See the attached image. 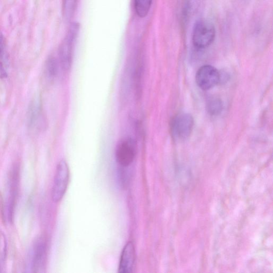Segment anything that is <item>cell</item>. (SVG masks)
I'll list each match as a JSON object with an SVG mask.
<instances>
[{
	"instance_id": "277c9868",
	"label": "cell",
	"mask_w": 273,
	"mask_h": 273,
	"mask_svg": "<svg viewBox=\"0 0 273 273\" xmlns=\"http://www.w3.org/2000/svg\"><path fill=\"white\" fill-rule=\"evenodd\" d=\"M194 127L193 116L188 113L176 116L171 122L172 135L176 139L184 140L191 135Z\"/></svg>"
},
{
	"instance_id": "8992f818",
	"label": "cell",
	"mask_w": 273,
	"mask_h": 273,
	"mask_svg": "<svg viewBox=\"0 0 273 273\" xmlns=\"http://www.w3.org/2000/svg\"><path fill=\"white\" fill-rule=\"evenodd\" d=\"M136 155L135 141L131 138L122 140L117 146L115 157L122 167H128L133 162Z\"/></svg>"
},
{
	"instance_id": "2e32d148",
	"label": "cell",
	"mask_w": 273,
	"mask_h": 273,
	"mask_svg": "<svg viewBox=\"0 0 273 273\" xmlns=\"http://www.w3.org/2000/svg\"><path fill=\"white\" fill-rule=\"evenodd\" d=\"M0 271H1V267H0Z\"/></svg>"
},
{
	"instance_id": "3957f363",
	"label": "cell",
	"mask_w": 273,
	"mask_h": 273,
	"mask_svg": "<svg viewBox=\"0 0 273 273\" xmlns=\"http://www.w3.org/2000/svg\"><path fill=\"white\" fill-rule=\"evenodd\" d=\"M69 171L65 160L57 165L52 191V199L55 203L60 201L65 194L69 182Z\"/></svg>"
},
{
	"instance_id": "8fae6325",
	"label": "cell",
	"mask_w": 273,
	"mask_h": 273,
	"mask_svg": "<svg viewBox=\"0 0 273 273\" xmlns=\"http://www.w3.org/2000/svg\"><path fill=\"white\" fill-rule=\"evenodd\" d=\"M153 0H135L137 14L141 18L145 17L149 13Z\"/></svg>"
},
{
	"instance_id": "6da1fadb",
	"label": "cell",
	"mask_w": 273,
	"mask_h": 273,
	"mask_svg": "<svg viewBox=\"0 0 273 273\" xmlns=\"http://www.w3.org/2000/svg\"><path fill=\"white\" fill-rule=\"evenodd\" d=\"M78 23L71 26L59 50V64L65 71L69 70L72 66L75 44L79 32Z\"/></svg>"
},
{
	"instance_id": "9c48e42d",
	"label": "cell",
	"mask_w": 273,
	"mask_h": 273,
	"mask_svg": "<svg viewBox=\"0 0 273 273\" xmlns=\"http://www.w3.org/2000/svg\"><path fill=\"white\" fill-rule=\"evenodd\" d=\"M41 107L39 103L36 101L33 102L30 106L29 111V122L30 127L33 128L38 127L41 120L43 119Z\"/></svg>"
},
{
	"instance_id": "5b68a950",
	"label": "cell",
	"mask_w": 273,
	"mask_h": 273,
	"mask_svg": "<svg viewBox=\"0 0 273 273\" xmlns=\"http://www.w3.org/2000/svg\"><path fill=\"white\" fill-rule=\"evenodd\" d=\"M221 80L218 70L210 65H205L197 70L196 82L197 86L204 90H209L216 86Z\"/></svg>"
},
{
	"instance_id": "9a60e30c",
	"label": "cell",
	"mask_w": 273,
	"mask_h": 273,
	"mask_svg": "<svg viewBox=\"0 0 273 273\" xmlns=\"http://www.w3.org/2000/svg\"><path fill=\"white\" fill-rule=\"evenodd\" d=\"M7 74L6 73V71L4 68V67L2 63L0 62V78H5L7 77Z\"/></svg>"
},
{
	"instance_id": "5bb4252c",
	"label": "cell",
	"mask_w": 273,
	"mask_h": 273,
	"mask_svg": "<svg viewBox=\"0 0 273 273\" xmlns=\"http://www.w3.org/2000/svg\"><path fill=\"white\" fill-rule=\"evenodd\" d=\"M5 55V44L3 33L0 31V59H3Z\"/></svg>"
},
{
	"instance_id": "4fadbf2b",
	"label": "cell",
	"mask_w": 273,
	"mask_h": 273,
	"mask_svg": "<svg viewBox=\"0 0 273 273\" xmlns=\"http://www.w3.org/2000/svg\"><path fill=\"white\" fill-rule=\"evenodd\" d=\"M222 106L221 101L217 97L210 98L207 104V111L211 115L219 114L222 111Z\"/></svg>"
},
{
	"instance_id": "ba28073f",
	"label": "cell",
	"mask_w": 273,
	"mask_h": 273,
	"mask_svg": "<svg viewBox=\"0 0 273 273\" xmlns=\"http://www.w3.org/2000/svg\"><path fill=\"white\" fill-rule=\"evenodd\" d=\"M135 260V248L132 242H129L123 249L118 271L121 273L133 272Z\"/></svg>"
},
{
	"instance_id": "7a4b0ae2",
	"label": "cell",
	"mask_w": 273,
	"mask_h": 273,
	"mask_svg": "<svg viewBox=\"0 0 273 273\" xmlns=\"http://www.w3.org/2000/svg\"><path fill=\"white\" fill-rule=\"evenodd\" d=\"M215 37L216 29L210 21L203 19L195 22L192 34V41L197 48H206L212 43Z\"/></svg>"
},
{
	"instance_id": "30bf717a",
	"label": "cell",
	"mask_w": 273,
	"mask_h": 273,
	"mask_svg": "<svg viewBox=\"0 0 273 273\" xmlns=\"http://www.w3.org/2000/svg\"><path fill=\"white\" fill-rule=\"evenodd\" d=\"M59 62L57 59L54 57H51L47 59L45 64L46 75L49 79H55L58 74L59 70Z\"/></svg>"
},
{
	"instance_id": "7c38bea8",
	"label": "cell",
	"mask_w": 273,
	"mask_h": 273,
	"mask_svg": "<svg viewBox=\"0 0 273 273\" xmlns=\"http://www.w3.org/2000/svg\"><path fill=\"white\" fill-rule=\"evenodd\" d=\"M78 4V0H63V13L67 20H70L75 15Z\"/></svg>"
},
{
	"instance_id": "52a82bcc",
	"label": "cell",
	"mask_w": 273,
	"mask_h": 273,
	"mask_svg": "<svg viewBox=\"0 0 273 273\" xmlns=\"http://www.w3.org/2000/svg\"><path fill=\"white\" fill-rule=\"evenodd\" d=\"M46 263V244L42 238L34 244L33 251L32 270L35 272L44 271Z\"/></svg>"
}]
</instances>
